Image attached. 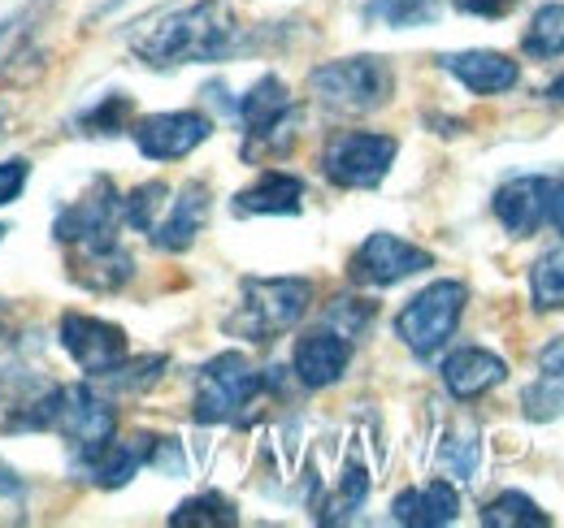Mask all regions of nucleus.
I'll return each instance as SVG.
<instances>
[{"instance_id":"obj_11","label":"nucleus","mask_w":564,"mask_h":528,"mask_svg":"<svg viewBox=\"0 0 564 528\" xmlns=\"http://www.w3.org/2000/svg\"><path fill=\"white\" fill-rule=\"evenodd\" d=\"M213 122L196 109H174V113H152L131 122V139L148 161H183L200 143H209Z\"/></svg>"},{"instance_id":"obj_19","label":"nucleus","mask_w":564,"mask_h":528,"mask_svg":"<svg viewBox=\"0 0 564 528\" xmlns=\"http://www.w3.org/2000/svg\"><path fill=\"white\" fill-rule=\"evenodd\" d=\"M456 516H460V494H456V485H452L447 476L413 485V490H400L395 503H391V520L409 528L456 525Z\"/></svg>"},{"instance_id":"obj_17","label":"nucleus","mask_w":564,"mask_h":528,"mask_svg":"<svg viewBox=\"0 0 564 528\" xmlns=\"http://www.w3.org/2000/svg\"><path fill=\"white\" fill-rule=\"evenodd\" d=\"M438 377H443V391L447 395L469 403V398H482L491 395L495 386H503L508 382V364L495 351H487V346H456L443 360Z\"/></svg>"},{"instance_id":"obj_28","label":"nucleus","mask_w":564,"mask_h":528,"mask_svg":"<svg viewBox=\"0 0 564 528\" xmlns=\"http://www.w3.org/2000/svg\"><path fill=\"white\" fill-rule=\"evenodd\" d=\"M230 525H239V507L226 494H217V490H205V494H196V498H187V503H178L170 512V528H230Z\"/></svg>"},{"instance_id":"obj_25","label":"nucleus","mask_w":564,"mask_h":528,"mask_svg":"<svg viewBox=\"0 0 564 528\" xmlns=\"http://www.w3.org/2000/svg\"><path fill=\"white\" fill-rule=\"evenodd\" d=\"M438 468L452 476V481H474L478 468H482V438L474 425H452L438 442Z\"/></svg>"},{"instance_id":"obj_38","label":"nucleus","mask_w":564,"mask_h":528,"mask_svg":"<svg viewBox=\"0 0 564 528\" xmlns=\"http://www.w3.org/2000/svg\"><path fill=\"white\" fill-rule=\"evenodd\" d=\"M543 100H547V105H556V109H564V74L543 87Z\"/></svg>"},{"instance_id":"obj_31","label":"nucleus","mask_w":564,"mask_h":528,"mask_svg":"<svg viewBox=\"0 0 564 528\" xmlns=\"http://www.w3.org/2000/svg\"><path fill=\"white\" fill-rule=\"evenodd\" d=\"M530 299L534 312H564V248H552L530 264Z\"/></svg>"},{"instance_id":"obj_14","label":"nucleus","mask_w":564,"mask_h":528,"mask_svg":"<svg viewBox=\"0 0 564 528\" xmlns=\"http://www.w3.org/2000/svg\"><path fill=\"white\" fill-rule=\"evenodd\" d=\"M209 187L196 178V183H183L178 187V196L165 204V212H161V221L148 230V239H152V248L156 252H187L196 239H200V230L209 226Z\"/></svg>"},{"instance_id":"obj_1","label":"nucleus","mask_w":564,"mask_h":528,"mask_svg":"<svg viewBox=\"0 0 564 528\" xmlns=\"http://www.w3.org/2000/svg\"><path fill=\"white\" fill-rule=\"evenodd\" d=\"M239 18L230 0H196L187 9H174L131 35V53L152 69H178V66H213L226 62L239 48Z\"/></svg>"},{"instance_id":"obj_9","label":"nucleus","mask_w":564,"mask_h":528,"mask_svg":"<svg viewBox=\"0 0 564 528\" xmlns=\"http://www.w3.org/2000/svg\"><path fill=\"white\" fill-rule=\"evenodd\" d=\"M425 268H434V256H430L425 248L400 239V234H391V230H373V234L352 252L348 277H352L356 286L387 290V286H395V282H404V277H417Z\"/></svg>"},{"instance_id":"obj_20","label":"nucleus","mask_w":564,"mask_h":528,"mask_svg":"<svg viewBox=\"0 0 564 528\" xmlns=\"http://www.w3.org/2000/svg\"><path fill=\"white\" fill-rule=\"evenodd\" d=\"M70 277L78 286L96 290V295H118L131 277H135V256L113 239V243H96V248H70Z\"/></svg>"},{"instance_id":"obj_26","label":"nucleus","mask_w":564,"mask_h":528,"mask_svg":"<svg viewBox=\"0 0 564 528\" xmlns=\"http://www.w3.org/2000/svg\"><path fill=\"white\" fill-rule=\"evenodd\" d=\"M478 520L487 528H547L552 525V516H547L530 494H521V490L495 494L491 503L478 512Z\"/></svg>"},{"instance_id":"obj_41","label":"nucleus","mask_w":564,"mask_h":528,"mask_svg":"<svg viewBox=\"0 0 564 528\" xmlns=\"http://www.w3.org/2000/svg\"><path fill=\"white\" fill-rule=\"evenodd\" d=\"M0 127H4V109H0Z\"/></svg>"},{"instance_id":"obj_24","label":"nucleus","mask_w":564,"mask_h":528,"mask_svg":"<svg viewBox=\"0 0 564 528\" xmlns=\"http://www.w3.org/2000/svg\"><path fill=\"white\" fill-rule=\"evenodd\" d=\"M365 503H369V468L360 463V455H348L339 481H335V494L317 512V525H348Z\"/></svg>"},{"instance_id":"obj_18","label":"nucleus","mask_w":564,"mask_h":528,"mask_svg":"<svg viewBox=\"0 0 564 528\" xmlns=\"http://www.w3.org/2000/svg\"><path fill=\"white\" fill-rule=\"evenodd\" d=\"M438 66L447 69L465 91L474 96H503L521 82V66L495 48H465V53H443Z\"/></svg>"},{"instance_id":"obj_7","label":"nucleus","mask_w":564,"mask_h":528,"mask_svg":"<svg viewBox=\"0 0 564 528\" xmlns=\"http://www.w3.org/2000/svg\"><path fill=\"white\" fill-rule=\"evenodd\" d=\"M400 156V139L378 131H339L322 147V174L339 191H373Z\"/></svg>"},{"instance_id":"obj_29","label":"nucleus","mask_w":564,"mask_h":528,"mask_svg":"<svg viewBox=\"0 0 564 528\" xmlns=\"http://www.w3.org/2000/svg\"><path fill=\"white\" fill-rule=\"evenodd\" d=\"M521 53L534 57V62H556L564 57V4H543L525 35H521Z\"/></svg>"},{"instance_id":"obj_4","label":"nucleus","mask_w":564,"mask_h":528,"mask_svg":"<svg viewBox=\"0 0 564 528\" xmlns=\"http://www.w3.org/2000/svg\"><path fill=\"white\" fill-rule=\"evenodd\" d=\"M261 391H265V373L243 351H221L205 360L196 373L192 416L196 425H230L257 403Z\"/></svg>"},{"instance_id":"obj_2","label":"nucleus","mask_w":564,"mask_h":528,"mask_svg":"<svg viewBox=\"0 0 564 528\" xmlns=\"http://www.w3.org/2000/svg\"><path fill=\"white\" fill-rule=\"evenodd\" d=\"M313 308V282L308 277H243L239 304L221 321L230 338H243L252 346H265L282 333H291Z\"/></svg>"},{"instance_id":"obj_32","label":"nucleus","mask_w":564,"mask_h":528,"mask_svg":"<svg viewBox=\"0 0 564 528\" xmlns=\"http://www.w3.org/2000/svg\"><path fill=\"white\" fill-rule=\"evenodd\" d=\"M165 204H170V187H165V183H140L131 196H122V226L148 234V230L161 221Z\"/></svg>"},{"instance_id":"obj_12","label":"nucleus","mask_w":564,"mask_h":528,"mask_svg":"<svg viewBox=\"0 0 564 528\" xmlns=\"http://www.w3.org/2000/svg\"><path fill=\"white\" fill-rule=\"evenodd\" d=\"M57 338L66 346L74 364L87 373V377H100L105 369H113L118 360H127V330L113 326V321H100V317H87V312H66Z\"/></svg>"},{"instance_id":"obj_13","label":"nucleus","mask_w":564,"mask_h":528,"mask_svg":"<svg viewBox=\"0 0 564 528\" xmlns=\"http://www.w3.org/2000/svg\"><path fill=\"white\" fill-rule=\"evenodd\" d=\"M348 364H352V338H344L339 330H308L295 338L291 373L304 391H326L344 382Z\"/></svg>"},{"instance_id":"obj_37","label":"nucleus","mask_w":564,"mask_h":528,"mask_svg":"<svg viewBox=\"0 0 564 528\" xmlns=\"http://www.w3.org/2000/svg\"><path fill=\"white\" fill-rule=\"evenodd\" d=\"M13 494H22V476L13 463L0 460V498H13Z\"/></svg>"},{"instance_id":"obj_6","label":"nucleus","mask_w":564,"mask_h":528,"mask_svg":"<svg viewBox=\"0 0 564 528\" xmlns=\"http://www.w3.org/2000/svg\"><path fill=\"white\" fill-rule=\"evenodd\" d=\"M495 221L512 239H534L543 226L564 234V174H517L491 196Z\"/></svg>"},{"instance_id":"obj_22","label":"nucleus","mask_w":564,"mask_h":528,"mask_svg":"<svg viewBox=\"0 0 564 528\" xmlns=\"http://www.w3.org/2000/svg\"><path fill=\"white\" fill-rule=\"evenodd\" d=\"M521 411H525V420H534V425H547V420H561L564 416V338L543 342V351H539V373H534V382L521 391Z\"/></svg>"},{"instance_id":"obj_36","label":"nucleus","mask_w":564,"mask_h":528,"mask_svg":"<svg viewBox=\"0 0 564 528\" xmlns=\"http://www.w3.org/2000/svg\"><path fill=\"white\" fill-rule=\"evenodd\" d=\"M460 13H469V18H487V22H499V18H508L521 0H452Z\"/></svg>"},{"instance_id":"obj_15","label":"nucleus","mask_w":564,"mask_h":528,"mask_svg":"<svg viewBox=\"0 0 564 528\" xmlns=\"http://www.w3.org/2000/svg\"><path fill=\"white\" fill-rule=\"evenodd\" d=\"M148 442L152 433H135V438H109L105 447L87 451V455H70L74 476L100 485V490H122L135 481L143 463H148Z\"/></svg>"},{"instance_id":"obj_16","label":"nucleus","mask_w":564,"mask_h":528,"mask_svg":"<svg viewBox=\"0 0 564 528\" xmlns=\"http://www.w3.org/2000/svg\"><path fill=\"white\" fill-rule=\"evenodd\" d=\"M235 118H239V127H243V139H261V134L279 131L286 122L304 118V109L291 100V91H286V82H282L279 74H261V78L235 100Z\"/></svg>"},{"instance_id":"obj_34","label":"nucleus","mask_w":564,"mask_h":528,"mask_svg":"<svg viewBox=\"0 0 564 528\" xmlns=\"http://www.w3.org/2000/svg\"><path fill=\"white\" fill-rule=\"evenodd\" d=\"M148 468H156V472H161V476H170V481L187 476L183 442H178V438H152V442H148Z\"/></svg>"},{"instance_id":"obj_35","label":"nucleus","mask_w":564,"mask_h":528,"mask_svg":"<svg viewBox=\"0 0 564 528\" xmlns=\"http://www.w3.org/2000/svg\"><path fill=\"white\" fill-rule=\"evenodd\" d=\"M26 178H31V161H22V156L0 161V204H13V199L22 196Z\"/></svg>"},{"instance_id":"obj_5","label":"nucleus","mask_w":564,"mask_h":528,"mask_svg":"<svg viewBox=\"0 0 564 528\" xmlns=\"http://www.w3.org/2000/svg\"><path fill=\"white\" fill-rule=\"evenodd\" d=\"M465 304H469V286L456 282V277H438V282H430L425 290H417V295L400 308V317H395V338H400L417 360H430V355H438V351L452 342V333H456L460 317H465Z\"/></svg>"},{"instance_id":"obj_39","label":"nucleus","mask_w":564,"mask_h":528,"mask_svg":"<svg viewBox=\"0 0 564 528\" xmlns=\"http://www.w3.org/2000/svg\"><path fill=\"white\" fill-rule=\"evenodd\" d=\"M13 338V312H9V304L0 299V342H9Z\"/></svg>"},{"instance_id":"obj_8","label":"nucleus","mask_w":564,"mask_h":528,"mask_svg":"<svg viewBox=\"0 0 564 528\" xmlns=\"http://www.w3.org/2000/svg\"><path fill=\"white\" fill-rule=\"evenodd\" d=\"M66 442L70 455H87L96 447H105L109 438H118V411L109 407V398L96 395V386L74 382V386H57L53 391V425Z\"/></svg>"},{"instance_id":"obj_23","label":"nucleus","mask_w":564,"mask_h":528,"mask_svg":"<svg viewBox=\"0 0 564 528\" xmlns=\"http://www.w3.org/2000/svg\"><path fill=\"white\" fill-rule=\"evenodd\" d=\"M356 13L365 26H387V31H417L434 26L443 13V0H356Z\"/></svg>"},{"instance_id":"obj_40","label":"nucleus","mask_w":564,"mask_h":528,"mask_svg":"<svg viewBox=\"0 0 564 528\" xmlns=\"http://www.w3.org/2000/svg\"><path fill=\"white\" fill-rule=\"evenodd\" d=\"M0 239H4V221H0Z\"/></svg>"},{"instance_id":"obj_33","label":"nucleus","mask_w":564,"mask_h":528,"mask_svg":"<svg viewBox=\"0 0 564 528\" xmlns=\"http://www.w3.org/2000/svg\"><path fill=\"white\" fill-rule=\"evenodd\" d=\"M330 330H339L344 338H360V333L373 326V304L369 299H335L330 312H326Z\"/></svg>"},{"instance_id":"obj_10","label":"nucleus","mask_w":564,"mask_h":528,"mask_svg":"<svg viewBox=\"0 0 564 528\" xmlns=\"http://www.w3.org/2000/svg\"><path fill=\"white\" fill-rule=\"evenodd\" d=\"M122 226V196L109 178H96L87 187V196L66 204L53 221V239L70 252V248H96V243H113Z\"/></svg>"},{"instance_id":"obj_3","label":"nucleus","mask_w":564,"mask_h":528,"mask_svg":"<svg viewBox=\"0 0 564 528\" xmlns=\"http://www.w3.org/2000/svg\"><path fill=\"white\" fill-rule=\"evenodd\" d=\"M308 91L326 113H339V118L378 113L395 91V69L387 57H373V53L339 57L308 74Z\"/></svg>"},{"instance_id":"obj_21","label":"nucleus","mask_w":564,"mask_h":528,"mask_svg":"<svg viewBox=\"0 0 564 528\" xmlns=\"http://www.w3.org/2000/svg\"><path fill=\"white\" fill-rule=\"evenodd\" d=\"M235 217H295L304 208V178L286 169H265L252 187L235 191Z\"/></svg>"},{"instance_id":"obj_30","label":"nucleus","mask_w":564,"mask_h":528,"mask_svg":"<svg viewBox=\"0 0 564 528\" xmlns=\"http://www.w3.org/2000/svg\"><path fill=\"white\" fill-rule=\"evenodd\" d=\"M131 118H135V100L122 91H109L87 113H78L74 127H78V134H91V139H113V134L131 131Z\"/></svg>"},{"instance_id":"obj_27","label":"nucleus","mask_w":564,"mask_h":528,"mask_svg":"<svg viewBox=\"0 0 564 528\" xmlns=\"http://www.w3.org/2000/svg\"><path fill=\"white\" fill-rule=\"evenodd\" d=\"M165 369H170V355H135V360H118L96 382L113 395H143L165 377Z\"/></svg>"}]
</instances>
